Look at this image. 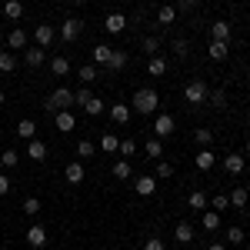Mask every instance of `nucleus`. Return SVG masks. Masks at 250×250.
Returning <instances> with one entry per match:
<instances>
[{"label":"nucleus","mask_w":250,"mask_h":250,"mask_svg":"<svg viewBox=\"0 0 250 250\" xmlns=\"http://www.w3.org/2000/svg\"><path fill=\"white\" fill-rule=\"evenodd\" d=\"M127 60H130V54H127V50H114L107 67H110V70H124V67H127Z\"/></svg>","instance_id":"nucleus-26"},{"label":"nucleus","mask_w":250,"mask_h":250,"mask_svg":"<svg viewBox=\"0 0 250 250\" xmlns=\"http://www.w3.org/2000/svg\"><path fill=\"white\" fill-rule=\"evenodd\" d=\"M230 54V43H220V40H210V47H207V57L217 63V60H227Z\"/></svg>","instance_id":"nucleus-11"},{"label":"nucleus","mask_w":250,"mask_h":250,"mask_svg":"<svg viewBox=\"0 0 250 250\" xmlns=\"http://www.w3.org/2000/svg\"><path fill=\"white\" fill-rule=\"evenodd\" d=\"M140 50H144L147 57H157V54H160V40H157V37H144Z\"/></svg>","instance_id":"nucleus-28"},{"label":"nucleus","mask_w":250,"mask_h":250,"mask_svg":"<svg viewBox=\"0 0 250 250\" xmlns=\"http://www.w3.org/2000/svg\"><path fill=\"white\" fill-rule=\"evenodd\" d=\"M50 70H54L57 77H67V70H70V63H67V57H54V60H50Z\"/></svg>","instance_id":"nucleus-31"},{"label":"nucleus","mask_w":250,"mask_h":250,"mask_svg":"<svg viewBox=\"0 0 250 250\" xmlns=\"http://www.w3.org/2000/svg\"><path fill=\"white\" fill-rule=\"evenodd\" d=\"M70 104H74V90H67V87H57L54 94L43 100V110L54 117V114H60V110H67Z\"/></svg>","instance_id":"nucleus-2"},{"label":"nucleus","mask_w":250,"mask_h":250,"mask_svg":"<svg viewBox=\"0 0 250 250\" xmlns=\"http://www.w3.org/2000/svg\"><path fill=\"white\" fill-rule=\"evenodd\" d=\"M207 100H210L217 110H224V107H227V94H224V90H213V94H207Z\"/></svg>","instance_id":"nucleus-38"},{"label":"nucleus","mask_w":250,"mask_h":250,"mask_svg":"<svg viewBox=\"0 0 250 250\" xmlns=\"http://www.w3.org/2000/svg\"><path fill=\"white\" fill-rule=\"evenodd\" d=\"M137 150V144L134 140H120V147H117V154H124V157H130Z\"/></svg>","instance_id":"nucleus-48"},{"label":"nucleus","mask_w":250,"mask_h":250,"mask_svg":"<svg viewBox=\"0 0 250 250\" xmlns=\"http://www.w3.org/2000/svg\"><path fill=\"white\" fill-rule=\"evenodd\" d=\"M210 40H220V43H227V40H230V23H227V20H213Z\"/></svg>","instance_id":"nucleus-10"},{"label":"nucleus","mask_w":250,"mask_h":250,"mask_svg":"<svg viewBox=\"0 0 250 250\" xmlns=\"http://www.w3.org/2000/svg\"><path fill=\"white\" fill-rule=\"evenodd\" d=\"M120 3H130V0H120Z\"/></svg>","instance_id":"nucleus-57"},{"label":"nucleus","mask_w":250,"mask_h":250,"mask_svg":"<svg viewBox=\"0 0 250 250\" xmlns=\"http://www.w3.org/2000/svg\"><path fill=\"white\" fill-rule=\"evenodd\" d=\"M23 213H27V217H37L40 213V200L37 197H27V200H23Z\"/></svg>","instance_id":"nucleus-40"},{"label":"nucleus","mask_w":250,"mask_h":250,"mask_svg":"<svg viewBox=\"0 0 250 250\" xmlns=\"http://www.w3.org/2000/svg\"><path fill=\"white\" fill-rule=\"evenodd\" d=\"M227 197H230V207H244V204H247V190H244V187H237V190H230Z\"/></svg>","instance_id":"nucleus-36"},{"label":"nucleus","mask_w":250,"mask_h":250,"mask_svg":"<svg viewBox=\"0 0 250 250\" xmlns=\"http://www.w3.org/2000/svg\"><path fill=\"white\" fill-rule=\"evenodd\" d=\"M154 134H157V140H160V137H170V134H173V117H170V114H157V120H154Z\"/></svg>","instance_id":"nucleus-5"},{"label":"nucleus","mask_w":250,"mask_h":250,"mask_svg":"<svg viewBox=\"0 0 250 250\" xmlns=\"http://www.w3.org/2000/svg\"><path fill=\"white\" fill-rule=\"evenodd\" d=\"M227 207H230V197H224V193H217V197H213V210L220 213V210H227Z\"/></svg>","instance_id":"nucleus-47"},{"label":"nucleus","mask_w":250,"mask_h":250,"mask_svg":"<svg viewBox=\"0 0 250 250\" xmlns=\"http://www.w3.org/2000/svg\"><path fill=\"white\" fill-rule=\"evenodd\" d=\"M207 94H210V87H207L204 80H190V83L184 87V100H187L190 107H200V104L207 100Z\"/></svg>","instance_id":"nucleus-3"},{"label":"nucleus","mask_w":250,"mask_h":250,"mask_svg":"<svg viewBox=\"0 0 250 250\" xmlns=\"http://www.w3.org/2000/svg\"><path fill=\"white\" fill-rule=\"evenodd\" d=\"M204 227H207V230H220V213L217 210H204Z\"/></svg>","instance_id":"nucleus-30"},{"label":"nucleus","mask_w":250,"mask_h":250,"mask_svg":"<svg viewBox=\"0 0 250 250\" xmlns=\"http://www.w3.org/2000/svg\"><path fill=\"white\" fill-rule=\"evenodd\" d=\"M3 17L7 20H20L23 17V3H20V0H7V3H3Z\"/></svg>","instance_id":"nucleus-19"},{"label":"nucleus","mask_w":250,"mask_h":250,"mask_svg":"<svg viewBox=\"0 0 250 250\" xmlns=\"http://www.w3.org/2000/svg\"><path fill=\"white\" fill-rule=\"evenodd\" d=\"M7 193H10V177L0 173V197H7Z\"/></svg>","instance_id":"nucleus-50"},{"label":"nucleus","mask_w":250,"mask_h":250,"mask_svg":"<svg viewBox=\"0 0 250 250\" xmlns=\"http://www.w3.org/2000/svg\"><path fill=\"white\" fill-rule=\"evenodd\" d=\"M7 47H14V50H27V30H10L7 34Z\"/></svg>","instance_id":"nucleus-18"},{"label":"nucleus","mask_w":250,"mask_h":250,"mask_svg":"<svg viewBox=\"0 0 250 250\" xmlns=\"http://www.w3.org/2000/svg\"><path fill=\"white\" fill-rule=\"evenodd\" d=\"M77 77H80V83H90V80H97V67L94 63H83L77 70Z\"/></svg>","instance_id":"nucleus-33"},{"label":"nucleus","mask_w":250,"mask_h":250,"mask_svg":"<svg viewBox=\"0 0 250 250\" xmlns=\"http://www.w3.org/2000/svg\"><path fill=\"white\" fill-rule=\"evenodd\" d=\"M114 177H117V180H127V177H134L130 164H127V160H117V164H114Z\"/></svg>","instance_id":"nucleus-32"},{"label":"nucleus","mask_w":250,"mask_h":250,"mask_svg":"<svg viewBox=\"0 0 250 250\" xmlns=\"http://www.w3.org/2000/svg\"><path fill=\"white\" fill-rule=\"evenodd\" d=\"M227 244H244V230L240 227H227Z\"/></svg>","instance_id":"nucleus-46"},{"label":"nucleus","mask_w":250,"mask_h":250,"mask_svg":"<svg viewBox=\"0 0 250 250\" xmlns=\"http://www.w3.org/2000/svg\"><path fill=\"white\" fill-rule=\"evenodd\" d=\"M34 40H37V47H50L54 43V27L50 23H40L37 30H34Z\"/></svg>","instance_id":"nucleus-13"},{"label":"nucleus","mask_w":250,"mask_h":250,"mask_svg":"<svg viewBox=\"0 0 250 250\" xmlns=\"http://www.w3.org/2000/svg\"><path fill=\"white\" fill-rule=\"evenodd\" d=\"M27 157H30V160H47V144L37 140V137L27 140Z\"/></svg>","instance_id":"nucleus-15"},{"label":"nucleus","mask_w":250,"mask_h":250,"mask_svg":"<svg viewBox=\"0 0 250 250\" xmlns=\"http://www.w3.org/2000/svg\"><path fill=\"white\" fill-rule=\"evenodd\" d=\"M74 3H87V0H74Z\"/></svg>","instance_id":"nucleus-55"},{"label":"nucleus","mask_w":250,"mask_h":250,"mask_svg":"<svg viewBox=\"0 0 250 250\" xmlns=\"http://www.w3.org/2000/svg\"><path fill=\"white\" fill-rule=\"evenodd\" d=\"M193 164H197V170H213V150H200V154L193 157Z\"/></svg>","instance_id":"nucleus-22"},{"label":"nucleus","mask_w":250,"mask_h":250,"mask_svg":"<svg viewBox=\"0 0 250 250\" xmlns=\"http://www.w3.org/2000/svg\"><path fill=\"white\" fill-rule=\"evenodd\" d=\"M193 137H197V144H200V147H210V144H213V130H210V127H200Z\"/></svg>","instance_id":"nucleus-35"},{"label":"nucleus","mask_w":250,"mask_h":250,"mask_svg":"<svg viewBox=\"0 0 250 250\" xmlns=\"http://www.w3.org/2000/svg\"><path fill=\"white\" fill-rule=\"evenodd\" d=\"M247 154H250V140H247Z\"/></svg>","instance_id":"nucleus-56"},{"label":"nucleus","mask_w":250,"mask_h":250,"mask_svg":"<svg viewBox=\"0 0 250 250\" xmlns=\"http://www.w3.org/2000/svg\"><path fill=\"white\" fill-rule=\"evenodd\" d=\"M144 250H167V244H164L160 237H150V240L144 244Z\"/></svg>","instance_id":"nucleus-49"},{"label":"nucleus","mask_w":250,"mask_h":250,"mask_svg":"<svg viewBox=\"0 0 250 250\" xmlns=\"http://www.w3.org/2000/svg\"><path fill=\"white\" fill-rule=\"evenodd\" d=\"M167 177H173V164H167V160H157V180H167Z\"/></svg>","instance_id":"nucleus-39"},{"label":"nucleus","mask_w":250,"mask_h":250,"mask_svg":"<svg viewBox=\"0 0 250 250\" xmlns=\"http://www.w3.org/2000/svg\"><path fill=\"white\" fill-rule=\"evenodd\" d=\"M94 150H97V147L90 144V140H80V144H77V154H80V160H87V157H94Z\"/></svg>","instance_id":"nucleus-44"},{"label":"nucleus","mask_w":250,"mask_h":250,"mask_svg":"<svg viewBox=\"0 0 250 250\" xmlns=\"http://www.w3.org/2000/svg\"><path fill=\"white\" fill-rule=\"evenodd\" d=\"M0 164H3V167H17L20 154H17V150H3V154H0Z\"/></svg>","instance_id":"nucleus-41"},{"label":"nucleus","mask_w":250,"mask_h":250,"mask_svg":"<svg viewBox=\"0 0 250 250\" xmlns=\"http://www.w3.org/2000/svg\"><path fill=\"white\" fill-rule=\"evenodd\" d=\"M0 54H3V40H0Z\"/></svg>","instance_id":"nucleus-54"},{"label":"nucleus","mask_w":250,"mask_h":250,"mask_svg":"<svg viewBox=\"0 0 250 250\" xmlns=\"http://www.w3.org/2000/svg\"><path fill=\"white\" fill-rule=\"evenodd\" d=\"M244 167H247L244 154H227V157H224V170L233 173V177H237V173H244Z\"/></svg>","instance_id":"nucleus-7"},{"label":"nucleus","mask_w":250,"mask_h":250,"mask_svg":"<svg viewBox=\"0 0 250 250\" xmlns=\"http://www.w3.org/2000/svg\"><path fill=\"white\" fill-rule=\"evenodd\" d=\"M63 177H67V184H74V187H77V184H83V180H87V173H83V164H80V160H74V164H67V170H63Z\"/></svg>","instance_id":"nucleus-6"},{"label":"nucleus","mask_w":250,"mask_h":250,"mask_svg":"<svg viewBox=\"0 0 250 250\" xmlns=\"http://www.w3.org/2000/svg\"><path fill=\"white\" fill-rule=\"evenodd\" d=\"M83 110H87V114H90V117L104 114V100H100V97H90V100L83 104Z\"/></svg>","instance_id":"nucleus-34"},{"label":"nucleus","mask_w":250,"mask_h":250,"mask_svg":"<svg viewBox=\"0 0 250 250\" xmlns=\"http://www.w3.org/2000/svg\"><path fill=\"white\" fill-rule=\"evenodd\" d=\"M134 190L140 193V197H150V193L157 190V177H137V180H134Z\"/></svg>","instance_id":"nucleus-16"},{"label":"nucleus","mask_w":250,"mask_h":250,"mask_svg":"<svg viewBox=\"0 0 250 250\" xmlns=\"http://www.w3.org/2000/svg\"><path fill=\"white\" fill-rule=\"evenodd\" d=\"M23 63H27L30 70H37L40 63H43V47H27V50H23Z\"/></svg>","instance_id":"nucleus-14"},{"label":"nucleus","mask_w":250,"mask_h":250,"mask_svg":"<svg viewBox=\"0 0 250 250\" xmlns=\"http://www.w3.org/2000/svg\"><path fill=\"white\" fill-rule=\"evenodd\" d=\"M54 124H57L60 134H70L74 127H77V120H74V114H67V110H60V114H54Z\"/></svg>","instance_id":"nucleus-12"},{"label":"nucleus","mask_w":250,"mask_h":250,"mask_svg":"<svg viewBox=\"0 0 250 250\" xmlns=\"http://www.w3.org/2000/svg\"><path fill=\"white\" fill-rule=\"evenodd\" d=\"M17 137L20 140H34V137H37V124H34V120H20L17 124Z\"/></svg>","instance_id":"nucleus-20"},{"label":"nucleus","mask_w":250,"mask_h":250,"mask_svg":"<svg viewBox=\"0 0 250 250\" xmlns=\"http://www.w3.org/2000/svg\"><path fill=\"white\" fill-rule=\"evenodd\" d=\"M110 120H114V124H127V120H130V107H127V104H114V107H110Z\"/></svg>","instance_id":"nucleus-23"},{"label":"nucleus","mask_w":250,"mask_h":250,"mask_svg":"<svg viewBox=\"0 0 250 250\" xmlns=\"http://www.w3.org/2000/svg\"><path fill=\"white\" fill-rule=\"evenodd\" d=\"M200 0H177V7H184V10H190V7H197Z\"/></svg>","instance_id":"nucleus-51"},{"label":"nucleus","mask_w":250,"mask_h":250,"mask_svg":"<svg viewBox=\"0 0 250 250\" xmlns=\"http://www.w3.org/2000/svg\"><path fill=\"white\" fill-rule=\"evenodd\" d=\"M144 150H147V157H154V160H160V154H164V147H160V140H147V147H144Z\"/></svg>","instance_id":"nucleus-43"},{"label":"nucleus","mask_w":250,"mask_h":250,"mask_svg":"<svg viewBox=\"0 0 250 250\" xmlns=\"http://www.w3.org/2000/svg\"><path fill=\"white\" fill-rule=\"evenodd\" d=\"M134 110L137 114H157V110H160V97H157V90H150V87L134 90Z\"/></svg>","instance_id":"nucleus-1"},{"label":"nucleus","mask_w":250,"mask_h":250,"mask_svg":"<svg viewBox=\"0 0 250 250\" xmlns=\"http://www.w3.org/2000/svg\"><path fill=\"white\" fill-rule=\"evenodd\" d=\"M14 67H17V60H14V54H7V50H3V54H0V74H10Z\"/></svg>","instance_id":"nucleus-37"},{"label":"nucleus","mask_w":250,"mask_h":250,"mask_svg":"<svg viewBox=\"0 0 250 250\" xmlns=\"http://www.w3.org/2000/svg\"><path fill=\"white\" fill-rule=\"evenodd\" d=\"M207 250H227V247H224V244H217V240H213V244H210V247H207Z\"/></svg>","instance_id":"nucleus-52"},{"label":"nucleus","mask_w":250,"mask_h":250,"mask_svg":"<svg viewBox=\"0 0 250 250\" xmlns=\"http://www.w3.org/2000/svg\"><path fill=\"white\" fill-rule=\"evenodd\" d=\"M173 240H177V244H190V240H193V227L187 224V220H184V224H177V230H173Z\"/></svg>","instance_id":"nucleus-21"},{"label":"nucleus","mask_w":250,"mask_h":250,"mask_svg":"<svg viewBox=\"0 0 250 250\" xmlns=\"http://www.w3.org/2000/svg\"><path fill=\"white\" fill-rule=\"evenodd\" d=\"M3 100H7V97H3V90H0V107H3Z\"/></svg>","instance_id":"nucleus-53"},{"label":"nucleus","mask_w":250,"mask_h":250,"mask_svg":"<svg viewBox=\"0 0 250 250\" xmlns=\"http://www.w3.org/2000/svg\"><path fill=\"white\" fill-rule=\"evenodd\" d=\"M90 97H94V94H90V90H87V83H83V87H77V90H74V104H80V107H83Z\"/></svg>","instance_id":"nucleus-45"},{"label":"nucleus","mask_w":250,"mask_h":250,"mask_svg":"<svg viewBox=\"0 0 250 250\" xmlns=\"http://www.w3.org/2000/svg\"><path fill=\"white\" fill-rule=\"evenodd\" d=\"M147 74H150V77H164V74H167V60H164V54H157V57L147 60Z\"/></svg>","instance_id":"nucleus-17"},{"label":"nucleus","mask_w":250,"mask_h":250,"mask_svg":"<svg viewBox=\"0 0 250 250\" xmlns=\"http://www.w3.org/2000/svg\"><path fill=\"white\" fill-rule=\"evenodd\" d=\"M80 34H83V20H77V17H67L63 23H60V37L67 40V43L80 40Z\"/></svg>","instance_id":"nucleus-4"},{"label":"nucleus","mask_w":250,"mask_h":250,"mask_svg":"<svg viewBox=\"0 0 250 250\" xmlns=\"http://www.w3.org/2000/svg\"><path fill=\"white\" fill-rule=\"evenodd\" d=\"M104 27H107V34H124L127 30V17L124 14H107Z\"/></svg>","instance_id":"nucleus-8"},{"label":"nucleus","mask_w":250,"mask_h":250,"mask_svg":"<svg viewBox=\"0 0 250 250\" xmlns=\"http://www.w3.org/2000/svg\"><path fill=\"white\" fill-rule=\"evenodd\" d=\"M27 244H30V247H43V244H47V230H43L40 224H30V227H27Z\"/></svg>","instance_id":"nucleus-9"},{"label":"nucleus","mask_w":250,"mask_h":250,"mask_svg":"<svg viewBox=\"0 0 250 250\" xmlns=\"http://www.w3.org/2000/svg\"><path fill=\"white\" fill-rule=\"evenodd\" d=\"M173 54L180 60H187L190 57V43H187V40H173Z\"/></svg>","instance_id":"nucleus-42"},{"label":"nucleus","mask_w":250,"mask_h":250,"mask_svg":"<svg viewBox=\"0 0 250 250\" xmlns=\"http://www.w3.org/2000/svg\"><path fill=\"white\" fill-rule=\"evenodd\" d=\"M187 207H190V210H207V193L193 190L190 197H187Z\"/></svg>","instance_id":"nucleus-24"},{"label":"nucleus","mask_w":250,"mask_h":250,"mask_svg":"<svg viewBox=\"0 0 250 250\" xmlns=\"http://www.w3.org/2000/svg\"><path fill=\"white\" fill-rule=\"evenodd\" d=\"M117 147H120V140H117L114 134H104V137H100V150H104V154H117Z\"/></svg>","instance_id":"nucleus-27"},{"label":"nucleus","mask_w":250,"mask_h":250,"mask_svg":"<svg viewBox=\"0 0 250 250\" xmlns=\"http://www.w3.org/2000/svg\"><path fill=\"white\" fill-rule=\"evenodd\" d=\"M157 20H160V27H167V23H173V20H177V7H170V3H167V7H160V14H157Z\"/></svg>","instance_id":"nucleus-29"},{"label":"nucleus","mask_w":250,"mask_h":250,"mask_svg":"<svg viewBox=\"0 0 250 250\" xmlns=\"http://www.w3.org/2000/svg\"><path fill=\"white\" fill-rule=\"evenodd\" d=\"M110 54H114V47H107V43H97L94 47V63H110Z\"/></svg>","instance_id":"nucleus-25"}]
</instances>
